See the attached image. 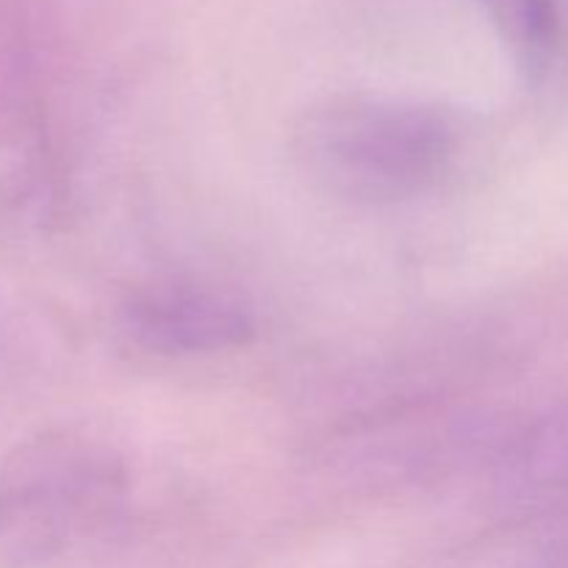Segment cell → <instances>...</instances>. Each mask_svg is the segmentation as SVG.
I'll return each mask as SVG.
<instances>
[{"instance_id":"1","label":"cell","mask_w":568,"mask_h":568,"mask_svg":"<svg viewBox=\"0 0 568 568\" xmlns=\"http://www.w3.org/2000/svg\"><path fill=\"white\" fill-rule=\"evenodd\" d=\"M458 133L433 105L344 98L300 122L294 155L314 186L355 205H392L436 186L449 170Z\"/></svg>"},{"instance_id":"2","label":"cell","mask_w":568,"mask_h":568,"mask_svg":"<svg viewBox=\"0 0 568 568\" xmlns=\"http://www.w3.org/2000/svg\"><path fill=\"white\" fill-rule=\"evenodd\" d=\"M122 325L139 347L161 355H211L253 338L247 305L211 286H155L122 308Z\"/></svg>"},{"instance_id":"3","label":"cell","mask_w":568,"mask_h":568,"mask_svg":"<svg viewBox=\"0 0 568 568\" xmlns=\"http://www.w3.org/2000/svg\"><path fill=\"white\" fill-rule=\"evenodd\" d=\"M486 9L532 83L568 78V0H486Z\"/></svg>"},{"instance_id":"4","label":"cell","mask_w":568,"mask_h":568,"mask_svg":"<svg viewBox=\"0 0 568 568\" xmlns=\"http://www.w3.org/2000/svg\"><path fill=\"white\" fill-rule=\"evenodd\" d=\"M505 488L532 503L568 497V405L538 419L516 444Z\"/></svg>"}]
</instances>
